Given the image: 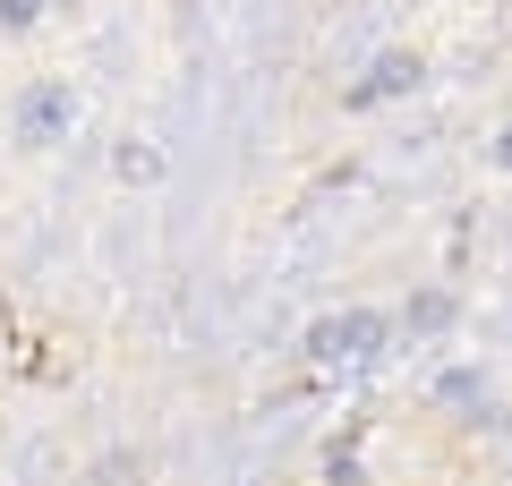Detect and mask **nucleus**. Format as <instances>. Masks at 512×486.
I'll list each match as a JSON object with an SVG mask.
<instances>
[{"instance_id": "1", "label": "nucleus", "mask_w": 512, "mask_h": 486, "mask_svg": "<svg viewBox=\"0 0 512 486\" xmlns=\"http://www.w3.org/2000/svg\"><path fill=\"white\" fill-rule=\"evenodd\" d=\"M52 111H60V94H35V103H26V137H43V128H52Z\"/></svg>"}, {"instance_id": "2", "label": "nucleus", "mask_w": 512, "mask_h": 486, "mask_svg": "<svg viewBox=\"0 0 512 486\" xmlns=\"http://www.w3.org/2000/svg\"><path fill=\"white\" fill-rule=\"evenodd\" d=\"M0 18H9V26H26V18H35V0H0Z\"/></svg>"}]
</instances>
